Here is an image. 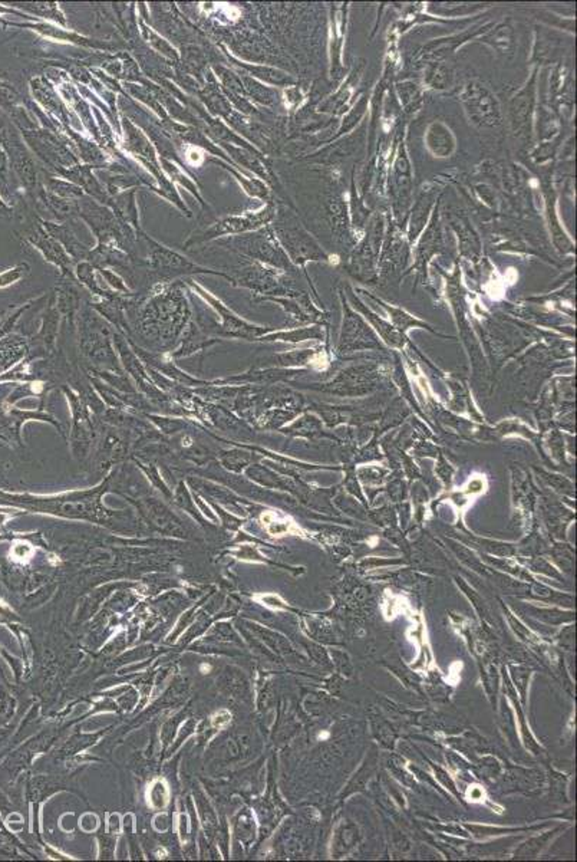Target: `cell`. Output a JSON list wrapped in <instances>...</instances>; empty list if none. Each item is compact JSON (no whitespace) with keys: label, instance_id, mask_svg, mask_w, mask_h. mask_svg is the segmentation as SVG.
I'll use <instances>...</instances> for the list:
<instances>
[{"label":"cell","instance_id":"obj_13","mask_svg":"<svg viewBox=\"0 0 577 862\" xmlns=\"http://www.w3.org/2000/svg\"><path fill=\"white\" fill-rule=\"evenodd\" d=\"M262 601L272 608H285V602L276 595H265L262 597Z\"/></svg>","mask_w":577,"mask_h":862},{"label":"cell","instance_id":"obj_9","mask_svg":"<svg viewBox=\"0 0 577 862\" xmlns=\"http://www.w3.org/2000/svg\"><path fill=\"white\" fill-rule=\"evenodd\" d=\"M33 552V549L29 543H16L12 549V554L16 559H28Z\"/></svg>","mask_w":577,"mask_h":862},{"label":"cell","instance_id":"obj_2","mask_svg":"<svg viewBox=\"0 0 577 862\" xmlns=\"http://www.w3.org/2000/svg\"><path fill=\"white\" fill-rule=\"evenodd\" d=\"M274 232L286 249L296 252L301 247V258H325L323 250L292 214H281L274 223Z\"/></svg>","mask_w":577,"mask_h":862},{"label":"cell","instance_id":"obj_11","mask_svg":"<svg viewBox=\"0 0 577 862\" xmlns=\"http://www.w3.org/2000/svg\"><path fill=\"white\" fill-rule=\"evenodd\" d=\"M81 827H82V830H84V831H86V832L95 831V830H97V827H98V819H97V816H95V815H91V814L85 815V816L81 819Z\"/></svg>","mask_w":577,"mask_h":862},{"label":"cell","instance_id":"obj_5","mask_svg":"<svg viewBox=\"0 0 577 862\" xmlns=\"http://www.w3.org/2000/svg\"><path fill=\"white\" fill-rule=\"evenodd\" d=\"M434 198H435L434 191H426V193H422L419 198L417 200V205L413 212L411 226H409V234H408L409 241L411 242L417 239V236L421 233V230L426 225V220H428V216H430Z\"/></svg>","mask_w":577,"mask_h":862},{"label":"cell","instance_id":"obj_8","mask_svg":"<svg viewBox=\"0 0 577 862\" xmlns=\"http://www.w3.org/2000/svg\"><path fill=\"white\" fill-rule=\"evenodd\" d=\"M426 82L433 88H445L450 82V71L441 65L433 66L426 72Z\"/></svg>","mask_w":577,"mask_h":862},{"label":"cell","instance_id":"obj_4","mask_svg":"<svg viewBox=\"0 0 577 862\" xmlns=\"http://www.w3.org/2000/svg\"><path fill=\"white\" fill-rule=\"evenodd\" d=\"M534 81L536 73L531 77L530 82L520 91L518 95L514 97L510 105L511 125L517 134L527 133V127L530 124L534 106Z\"/></svg>","mask_w":577,"mask_h":862},{"label":"cell","instance_id":"obj_7","mask_svg":"<svg viewBox=\"0 0 577 862\" xmlns=\"http://www.w3.org/2000/svg\"><path fill=\"white\" fill-rule=\"evenodd\" d=\"M148 803H151L153 808L162 809L169 803V789L164 782L157 780L148 789Z\"/></svg>","mask_w":577,"mask_h":862},{"label":"cell","instance_id":"obj_10","mask_svg":"<svg viewBox=\"0 0 577 862\" xmlns=\"http://www.w3.org/2000/svg\"><path fill=\"white\" fill-rule=\"evenodd\" d=\"M230 720H231V714L227 710H220L218 713H216L214 716H213L211 723H213L214 727L223 729V727H226L230 723Z\"/></svg>","mask_w":577,"mask_h":862},{"label":"cell","instance_id":"obj_1","mask_svg":"<svg viewBox=\"0 0 577 862\" xmlns=\"http://www.w3.org/2000/svg\"><path fill=\"white\" fill-rule=\"evenodd\" d=\"M461 104L465 114L480 127H495L501 124L500 105L487 86L480 82H469L461 93Z\"/></svg>","mask_w":577,"mask_h":862},{"label":"cell","instance_id":"obj_12","mask_svg":"<svg viewBox=\"0 0 577 862\" xmlns=\"http://www.w3.org/2000/svg\"><path fill=\"white\" fill-rule=\"evenodd\" d=\"M510 32H511V28H509V26H506V25H501V26H500L501 38H509L507 33H510ZM511 44H513V42H507V41H506V46H507V48H509V45H511ZM493 46H494L497 50H501V53H504V50H507V49L504 48V44H502V41H497Z\"/></svg>","mask_w":577,"mask_h":862},{"label":"cell","instance_id":"obj_6","mask_svg":"<svg viewBox=\"0 0 577 862\" xmlns=\"http://www.w3.org/2000/svg\"><path fill=\"white\" fill-rule=\"evenodd\" d=\"M437 141L441 142L439 157H450V154L453 153L454 147H455V141L448 128L444 127L439 122L433 124L430 130H428V144H434Z\"/></svg>","mask_w":577,"mask_h":862},{"label":"cell","instance_id":"obj_3","mask_svg":"<svg viewBox=\"0 0 577 862\" xmlns=\"http://www.w3.org/2000/svg\"><path fill=\"white\" fill-rule=\"evenodd\" d=\"M276 216V210L273 206H266L265 209H262L260 212L256 213H246L243 216H231V217H226L217 222L214 226H211L209 230H206V233L202 234V241H209L213 239V237H218L223 234H233V233H241V232H247V230H254L262 227L263 225L270 223L273 217Z\"/></svg>","mask_w":577,"mask_h":862}]
</instances>
